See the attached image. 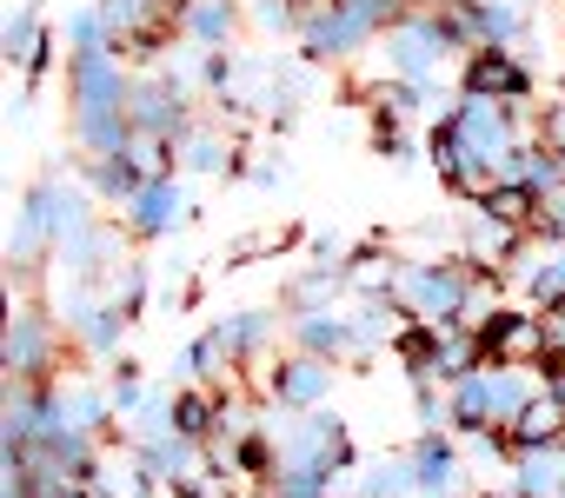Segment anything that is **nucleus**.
Returning a JSON list of instances; mask_svg holds the SVG:
<instances>
[{
  "instance_id": "1",
  "label": "nucleus",
  "mask_w": 565,
  "mask_h": 498,
  "mask_svg": "<svg viewBox=\"0 0 565 498\" xmlns=\"http://www.w3.org/2000/svg\"><path fill=\"white\" fill-rule=\"evenodd\" d=\"M472 273H479V267H472L466 253H446V260H406L393 300H399L419 326H459V306H466Z\"/></svg>"
},
{
  "instance_id": "2",
  "label": "nucleus",
  "mask_w": 565,
  "mask_h": 498,
  "mask_svg": "<svg viewBox=\"0 0 565 498\" xmlns=\"http://www.w3.org/2000/svg\"><path fill=\"white\" fill-rule=\"evenodd\" d=\"M273 445H279V472H327L340 478L353 465V432L340 412H300L294 425H273Z\"/></svg>"
},
{
  "instance_id": "3",
  "label": "nucleus",
  "mask_w": 565,
  "mask_h": 498,
  "mask_svg": "<svg viewBox=\"0 0 565 498\" xmlns=\"http://www.w3.org/2000/svg\"><path fill=\"white\" fill-rule=\"evenodd\" d=\"M380 54H386V74H393V80L433 87L439 67H446V54H459V47H452V34L439 28V8H413L406 21H393V28L380 34Z\"/></svg>"
},
{
  "instance_id": "4",
  "label": "nucleus",
  "mask_w": 565,
  "mask_h": 498,
  "mask_svg": "<svg viewBox=\"0 0 565 498\" xmlns=\"http://www.w3.org/2000/svg\"><path fill=\"white\" fill-rule=\"evenodd\" d=\"M333 359H313V353H294L279 359L273 372H259V405H279V412H320L327 392H333Z\"/></svg>"
},
{
  "instance_id": "5",
  "label": "nucleus",
  "mask_w": 565,
  "mask_h": 498,
  "mask_svg": "<svg viewBox=\"0 0 565 498\" xmlns=\"http://www.w3.org/2000/svg\"><path fill=\"white\" fill-rule=\"evenodd\" d=\"M127 120H134V133H153V140H173V147H180V133L193 127V120H186V94H180V80L160 74V67L134 80V94H127Z\"/></svg>"
},
{
  "instance_id": "6",
  "label": "nucleus",
  "mask_w": 565,
  "mask_h": 498,
  "mask_svg": "<svg viewBox=\"0 0 565 498\" xmlns=\"http://www.w3.org/2000/svg\"><path fill=\"white\" fill-rule=\"evenodd\" d=\"M479 346H486V366H545L552 333H545V313H539V306H532V313L505 306V313L479 333Z\"/></svg>"
},
{
  "instance_id": "7",
  "label": "nucleus",
  "mask_w": 565,
  "mask_h": 498,
  "mask_svg": "<svg viewBox=\"0 0 565 498\" xmlns=\"http://www.w3.org/2000/svg\"><path fill=\"white\" fill-rule=\"evenodd\" d=\"M8 379L14 386H47L54 379V320L41 306L8 313Z\"/></svg>"
},
{
  "instance_id": "8",
  "label": "nucleus",
  "mask_w": 565,
  "mask_h": 498,
  "mask_svg": "<svg viewBox=\"0 0 565 498\" xmlns=\"http://www.w3.org/2000/svg\"><path fill=\"white\" fill-rule=\"evenodd\" d=\"M459 94L472 100H532V67L512 47H479L459 61Z\"/></svg>"
},
{
  "instance_id": "9",
  "label": "nucleus",
  "mask_w": 565,
  "mask_h": 498,
  "mask_svg": "<svg viewBox=\"0 0 565 498\" xmlns=\"http://www.w3.org/2000/svg\"><path fill=\"white\" fill-rule=\"evenodd\" d=\"M340 293H353V267H340V260H320L313 273H300V280H287V286H279V306H287L294 320H307V313H333L327 300H340Z\"/></svg>"
},
{
  "instance_id": "10",
  "label": "nucleus",
  "mask_w": 565,
  "mask_h": 498,
  "mask_svg": "<svg viewBox=\"0 0 565 498\" xmlns=\"http://www.w3.org/2000/svg\"><path fill=\"white\" fill-rule=\"evenodd\" d=\"M180 219H186V193H180L173 180H147L140 199L127 206V232H134V239H160V232H173Z\"/></svg>"
},
{
  "instance_id": "11",
  "label": "nucleus",
  "mask_w": 565,
  "mask_h": 498,
  "mask_svg": "<svg viewBox=\"0 0 565 498\" xmlns=\"http://www.w3.org/2000/svg\"><path fill=\"white\" fill-rule=\"evenodd\" d=\"M294 346L313 353V359H333V366H340V359H366L353 320H340V313H307V320H294Z\"/></svg>"
},
{
  "instance_id": "12",
  "label": "nucleus",
  "mask_w": 565,
  "mask_h": 498,
  "mask_svg": "<svg viewBox=\"0 0 565 498\" xmlns=\"http://www.w3.org/2000/svg\"><path fill=\"white\" fill-rule=\"evenodd\" d=\"M406 458H413V485H419L426 498H459V452H452L439 432H419Z\"/></svg>"
},
{
  "instance_id": "13",
  "label": "nucleus",
  "mask_w": 565,
  "mask_h": 498,
  "mask_svg": "<svg viewBox=\"0 0 565 498\" xmlns=\"http://www.w3.org/2000/svg\"><path fill=\"white\" fill-rule=\"evenodd\" d=\"M239 147L213 127V120H193L186 133H180V166H193V173H226V180H239Z\"/></svg>"
},
{
  "instance_id": "14",
  "label": "nucleus",
  "mask_w": 565,
  "mask_h": 498,
  "mask_svg": "<svg viewBox=\"0 0 565 498\" xmlns=\"http://www.w3.org/2000/svg\"><path fill=\"white\" fill-rule=\"evenodd\" d=\"M505 445H512V452H532V445H565V399L545 386V392H539V399L512 419Z\"/></svg>"
},
{
  "instance_id": "15",
  "label": "nucleus",
  "mask_w": 565,
  "mask_h": 498,
  "mask_svg": "<svg viewBox=\"0 0 565 498\" xmlns=\"http://www.w3.org/2000/svg\"><path fill=\"white\" fill-rule=\"evenodd\" d=\"M180 34L200 47V54H226V41L239 34V0H193Z\"/></svg>"
},
{
  "instance_id": "16",
  "label": "nucleus",
  "mask_w": 565,
  "mask_h": 498,
  "mask_svg": "<svg viewBox=\"0 0 565 498\" xmlns=\"http://www.w3.org/2000/svg\"><path fill=\"white\" fill-rule=\"evenodd\" d=\"M519 491L532 498H558L565 491V445H532V452H512V472H505Z\"/></svg>"
},
{
  "instance_id": "17",
  "label": "nucleus",
  "mask_w": 565,
  "mask_h": 498,
  "mask_svg": "<svg viewBox=\"0 0 565 498\" xmlns=\"http://www.w3.org/2000/svg\"><path fill=\"white\" fill-rule=\"evenodd\" d=\"M220 412H226V399H220L213 386H186V392H173V432L193 439V445H206V439L220 432Z\"/></svg>"
},
{
  "instance_id": "18",
  "label": "nucleus",
  "mask_w": 565,
  "mask_h": 498,
  "mask_svg": "<svg viewBox=\"0 0 565 498\" xmlns=\"http://www.w3.org/2000/svg\"><path fill=\"white\" fill-rule=\"evenodd\" d=\"M87 186L100 193V199H120V213L140 199V186H147V173L120 153V160H87Z\"/></svg>"
},
{
  "instance_id": "19",
  "label": "nucleus",
  "mask_w": 565,
  "mask_h": 498,
  "mask_svg": "<svg viewBox=\"0 0 565 498\" xmlns=\"http://www.w3.org/2000/svg\"><path fill=\"white\" fill-rule=\"evenodd\" d=\"M486 213H492V219H505L512 232H525V239H532V232H539V219H545V199H539L532 186L505 180V186H499V193L486 199Z\"/></svg>"
},
{
  "instance_id": "20",
  "label": "nucleus",
  "mask_w": 565,
  "mask_h": 498,
  "mask_svg": "<svg viewBox=\"0 0 565 498\" xmlns=\"http://www.w3.org/2000/svg\"><path fill=\"white\" fill-rule=\"evenodd\" d=\"M127 326H134V320H127L120 306H94V313H87V320H81L74 333H81V346H87V353H114Z\"/></svg>"
},
{
  "instance_id": "21",
  "label": "nucleus",
  "mask_w": 565,
  "mask_h": 498,
  "mask_svg": "<svg viewBox=\"0 0 565 498\" xmlns=\"http://www.w3.org/2000/svg\"><path fill=\"white\" fill-rule=\"evenodd\" d=\"M525 293H532V306H539V313H552V306H565V246H558V253H552V260H539V273L525 280Z\"/></svg>"
},
{
  "instance_id": "22",
  "label": "nucleus",
  "mask_w": 565,
  "mask_h": 498,
  "mask_svg": "<svg viewBox=\"0 0 565 498\" xmlns=\"http://www.w3.org/2000/svg\"><path fill=\"white\" fill-rule=\"evenodd\" d=\"M273 498H333L327 472H273Z\"/></svg>"
},
{
  "instance_id": "23",
  "label": "nucleus",
  "mask_w": 565,
  "mask_h": 498,
  "mask_svg": "<svg viewBox=\"0 0 565 498\" xmlns=\"http://www.w3.org/2000/svg\"><path fill=\"white\" fill-rule=\"evenodd\" d=\"M532 140H539L545 153H558V160H565V94H552V100L539 107V127H532Z\"/></svg>"
},
{
  "instance_id": "24",
  "label": "nucleus",
  "mask_w": 565,
  "mask_h": 498,
  "mask_svg": "<svg viewBox=\"0 0 565 498\" xmlns=\"http://www.w3.org/2000/svg\"><path fill=\"white\" fill-rule=\"evenodd\" d=\"M373 153L399 160V153H406V127H399V120H380V113H373Z\"/></svg>"
}]
</instances>
